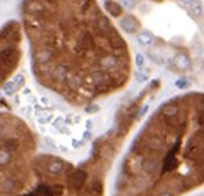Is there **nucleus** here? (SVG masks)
Masks as SVG:
<instances>
[{"mask_svg":"<svg viewBox=\"0 0 204 196\" xmlns=\"http://www.w3.org/2000/svg\"><path fill=\"white\" fill-rule=\"evenodd\" d=\"M120 25H122L123 31H126L127 33H135V32L139 29V22L137 21L132 15H127V17L122 18Z\"/></svg>","mask_w":204,"mask_h":196,"instance_id":"obj_1","label":"nucleus"},{"mask_svg":"<svg viewBox=\"0 0 204 196\" xmlns=\"http://www.w3.org/2000/svg\"><path fill=\"white\" fill-rule=\"evenodd\" d=\"M137 41L139 43V46L149 47L153 43V41H155V36H153L151 32L143 31V32H141V33L138 35V36H137Z\"/></svg>","mask_w":204,"mask_h":196,"instance_id":"obj_2","label":"nucleus"},{"mask_svg":"<svg viewBox=\"0 0 204 196\" xmlns=\"http://www.w3.org/2000/svg\"><path fill=\"white\" fill-rule=\"evenodd\" d=\"M105 7H106V10L109 11L113 17H119V15L123 12L122 6L116 2H112V0H106V2H105Z\"/></svg>","mask_w":204,"mask_h":196,"instance_id":"obj_3","label":"nucleus"},{"mask_svg":"<svg viewBox=\"0 0 204 196\" xmlns=\"http://www.w3.org/2000/svg\"><path fill=\"white\" fill-rule=\"evenodd\" d=\"M175 64H177L178 68H181L182 70L190 68V61L188 58V55H185V54H181V55L175 57Z\"/></svg>","mask_w":204,"mask_h":196,"instance_id":"obj_4","label":"nucleus"},{"mask_svg":"<svg viewBox=\"0 0 204 196\" xmlns=\"http://www.w3.org/2000/svg\"><path fill=\"white\" fill-rule=\"evenodd\" d=\"M189 8H190V11H192V14L194 15V17H199V15H202V12H203V6H202V3L196 2V0H194L193 3H190V4H189Z\"/></svg>","mask_w":204,"mask_h":196,"instance_id":"obj_5","label":"nucleus"},{"mask_svg":"<svg viewBox=\"0 0 204 196\" xmlns=\"http://www.w3.org/2000/svg\"><path fill=\"white\" fill-rule=\"evenodd\" d=\"M135 64H137V66H138L139 69H143L146 66V58H145V55L143 54H137L135 55Z\"/></svg>","mask_w":204,"mask_h":196,"instance_id":"obj_6","label":"nucleus"},{"mask_svg":"<svg viewBox=\"0 0 204 196\" xmlns=\"http://www.w3.org/2000/svg\"><path fill=\"white\" fill-rule=\"evenodd\" d=\"M37 119H39V123H49L51 119H53V113H50V112H44L43 116H40Z\"/></svg>","mask_w":204,"mask_h":196,"instance_id":"obj_7","label":"nucleus"},{"mask_svg":"<svg viewBox=\"0 0 204 196\" xmlns=\"http://www.w3.org/2000/svg\"><path fill=\"white\" fill-rule=\"evenodd\" d=\"M63 124H65V120H63L62 116H58V117L55 119V120L53 122V126L55 127V128H58V130H59L61 127H63Z\"/></svg>","mask_w":204,"mask_h":196,"instance_id":"obj_8","label":"nucleus"},{"mask_svg":"<svg viewBox=\"0 0 204 196\" xmlns=\"http://www.w3.org/2000/svg\"><path fill=\"white\" fill-rule=\"evenodd\" d=\"M122 6H124L126 8H132L135 6V0H120Z\"/></svg>","mask_w":204,"mask_h":196,"instance_id":"obj_9","label":"nucleus"},{"mask_svg":"<svg viewBox=\"0 0 204 196\" xmlns=\"http://www.w3.org/2000/svg\"><path fill=\"white\" fill-rule=\"evenodd\" d=\"M137 80H138V82H146V80H148V76L146 75H142V73H137Z\"/></svg>","mask_w":204,"mask_h":196,"instance_id":"obj_10","label":"nucleus"},{"mask_svg":"<svg viewBox=\"0 0 204 196\" xmlns=\"http://www.w3.org/2000/svg\"><path fill=\"white\" fill-rule=\"evenodd\" d=\"M87 111H90L91 113H94L95 111H98V105H91V107H88V108H87Z\"/></svg>","mask_w":204,"mask_h":196,"instance_id":"obj_11","label":"nucleus"},{"mask_svg":"<svg viewBox=\"0 0 204 196\" xmlns=\"http://www.w3.org/2000/svg\"><path fill=\"white\" fill-rule=\"evenodd\" d=\"M179 2L182 3V4H185V6H189L190 3H193V2H194V0H179Z\"/></svg>","mask_w":204,"mask_h":196,"instance_id":"obj_12","label":"nucleus"},{"mask_svg":"<svg viewBox=\"0 0 204 196\" xmlns=\"http://www.w3.org/2000/svg\"><path fill=\"white\" fill-rule=\"evenodd\" d=\"M189 83H186V82H177V86H179V87H182V86H188Z\"/></svg>","mask_w":204,"mask_h":196,"instance_id":"obj_13","label":"nucleus"},{"mask_svg":"<svg viewBox=\"0 0 204 196\" xmlns=\"http://www.w3.org/2000/svg\"><path fill=\"white\" fill-rule=\"evenodd\" d=\"M41 104H44V105H49V99H47L46 97H43V98H41Z\"/></svg>","mask_w":204,"mask_h":196,"instance_id":"obj_14","label":"nucleus"},{"mask_svg":"<svg viewBox=\"0 0 204 196\" xmlns=\"http://www.w3.org/2000/svg\"><path fill=\"white\" fill-rule=\"evenodd\" d=\"M73 146H75V148H77V146H81V142H77V141H73Z\"/></svg>","mask_w":204,"mask_h":196,"instance_id":"obj_15","label":"nucleus"},{"mask_svg":"<svg viewBox=\"0 0 204 196\" xmlns=\"http://www.w3.org/2000/svg\"><path fill=\"white\" fill-rule=\"evenodd\" d=\"M84 138H91V133H90V131H86V133H84Z\"/></svg>","mask_w":204,"mask_h":196,"instance_id":"obj_16","label":"nucleus"}]
</instances>
